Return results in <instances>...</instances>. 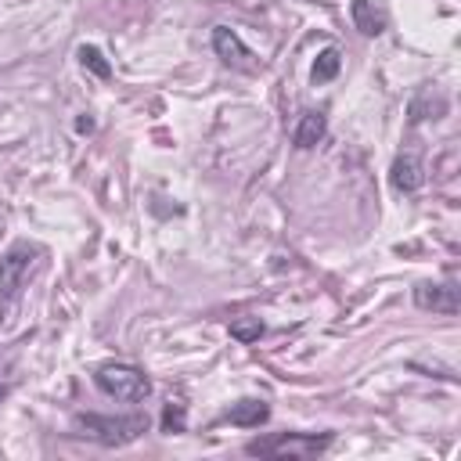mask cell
Returning <instances> with one entry per match:
<instances>
[{
    "label": "cell",
    "mask_w": 461,
    "mask_h": 461,
    "mask_svg": "<svg viewBox=\"0 0 461 461\" xmlns=\"http://www.w3.org/2000/svg\"><path fill=\"white\" fill-rule=\"evenodd\" d=\"M40 257H44V249L33 242H15L4 253V260H0V321H8V314L15 310L30 274L40 267Z\"/></svg>",
    "instance_id": "cell-1"
},
{
    "label": "cell",
    "mask_w": 461,
    "mask_h": 461,
    "mask_svg": "<svg viewBox=\"0 0 461 461\" xmlns=\"http://www.w3.org/2000/svg\"><path fill=\"white\" fill-rule=\"evenodd\" d=\"M73 425L80 429V436H87L101 447H126L152 429L148 414H119V418H112V414H76Z\"/></svg>",
    "instance_id": "cell-2"
},
{
    "label": "cell",
    "mask_w": 461,
    "mask_h": 461,
    "mask_svg": "<svg viewBox=\"0 0 461 461\" xmlns=\"http://www.w3.org/2000/svg\"><path fill=\"white\" fill-rule=\"evenodd\" d=\"M332 447V432H274V436H260L246 443L249 457H292V461H307L317 457Z\"/></svg>",
    "instance_id": "cell-3"
},
{
    "label": "cell",
    "mask_w": 461,
    "mask_h": 461,
    "mask_svg": "<svg viewBox=\"0 0 461 461\" xmlns=\"http://www.w3.org/2000/svg\"><path fill=\"white\" fill-rule=\"evenodd\" d=\"M94 386H98L105 396L123 400V404H141V400L152 393L148 375H144L137 364H123V361L101 364V368L94 371Z\"/></svg>",
    "instance_id": "cell-4"
},
{
    "label": "cell",
    "mask_w": 461,
    "mask_h": 461,
    "mask_svg": "<svg viewBox=\"0 0 461 461\" xmlns=\"http://www.w3.org/2000/svg\"><path fill=\"white\" fill-rule=\"evenodd\" d=\"M414 307L418 310H432V314H447L454 317L461 310V289L454 282H422L414 289Z\"/></svg>",
    "instance_id": "cell-5"
},
{
    "label": "cell",
    "mask_w": 461,
    "mask_h": 461,
    "mask_svg": "<svg viewBox=\"0 0 461 461\" xmlns=\"http://www.w3.org/2000/svg\"><path fill=\"white\" fill-rule=\"evenodd\" d=\"M213 51H216V58L220 62H227V65H239V69H249V48L242 44V37L235 33V30H227V26H216L213 30Z\"/></svg>",
    "instance_id": "cell-6"
},
{
    "label": "cell",
    "mask_w": 461,
    "mask_h": 461,
    "mask_svg": "<svg viewBox=\"0 0 461 461\" xmlns=\"http://www.w3.org/2000/svg\"><path fill=\"white\" fill-rule=\"evenodd\" d=\"M389 180H393V187L404 191V195L418 191V187L425 184L422 159H418V155H396V159H393V170H389Z\"/></svg>",
    "instance_id": "cell-7"
},
{
    "label": "cell",
    "mask_w": 461,
    "mask_h": 461,
    "mask_svg": "<svg viewBox=\"0 0 461 461\" xmlns=\"http://www.w3.org/2000/svg\"><path fill=\"white\" fill-rule=\"evenodd\" d=\"M350 15H353V26L364 33V37H382L386 33V12L375 8V0H353L350 4Z\"/></svg>",
    "instance_id": "cell-8"
},
{
    "label": "cell",
    "mask_w": 461,
    "mask_h": 461,
    "mask_svg": "<svg viewBox=\"0 0 461 461\" xmlns=\"http://www.w3.org/2000/svg\"><path fill=\"white\" fill-rule=\"evenodd\" d=\"M271 418V407H267V400H239L235 407L227 411V422L230 425H242V429H260L264 422Z\"/></svg>",
    "instance_id": "cell-9"
},
{
    "label": "cell",
    "mask_w": 461,
    "mask_h": 461,
    "mask_svg": "<svg viewBox=\"0 0 461 461\" xmlns=\"http://www.w3.org/2000/svg\"><path fill=\"white\" fill-rule=\"evenodd\" d=\"M325 134H328V119H325V112H303V119H300V126H296L292 141H296V148H314V144H321V141H325Z\"/></svg>",
    "instance_id": "cell-10"
},
{
    "label": "cell",
    "mask_w": 461,
    "mask_h": 461,
    "mask_svg": "<svg viewBox=\"0 0 461 461\" xmlns=\"http://www.w3.org/2000/svg\"><path fill=\"white\" fill-rule=\"evenodd\" d=\"M447 112V101L436 94L432 98V91H422L414 101H411V123H422V119H439Z\"/></svg>",
    "instance_id": "cell-11"
},
{
    "label": "cell",
    "mask_w": 461,
    "mask_h": 461,
    "mask_svg": "<svg viewBox=\"0 0 461 461\" xmlns=\"http://www.w3.org/2000/svg\"><path fill=\"white\" fill-rule=\"evenodd\" d=\"M339 69H343V55H339L335 48H325V51L317 55V62H314V83H328V80H335V76H339Z\"/></svg>",
    "instance_id": "cell-12"
},
{
    "label": "cell",
    "mask_w": 461,
    "mask_h": 461,
    "mask_svg": "<svg viewBox=\"0 0 461 461\" xmlns=\"http://www.w3.org/2000/svg\"><path fill=\"white\" fill-rule=\"evenodd\" d=\"M80 62H83V69H91L98 80H109V76H112V65L105 62V55H101L98 48H87V44H83V48H80Z\"/></svg>",
    "instance_id": "cell-13"
},
{
    "label": "cell",
    "mask_w": 461,
    "mask_h": 461,
    "mask_svg": "<svg viewBox=\"0 0 461 461\" xmlns=\"http://www.w3.org/2000/svg\"><path fill=\"white\" fill-rule=\"evenodd\" d=\"M184 429H187V407L170 400L162 407V432H184Z\"/></svg>",
    "instance_id": "cell-14"
},
{
    "label": "cell",
    "mask_w": 461,
    "mask_h": 461,
    "mask_svg": "<svg viewBox=\"0 0 461 461\" xmlns=\"http://www.w3.org/2000/svg\"><path fill=\"white\" fill-rule=\"evenodd\" d=\"M230 335L242 339V343H257L264 335V325L260 321H235V325H230Z\"/></svg>",
    "instance_id": "cell-15"
},
{
    "label": "cell",
    "mask_w": 461,
    "mask_h": 461,
    "mask_svg": "<svg viewBox=\"0 0 461 461\" xmlns=\"http://www.w3.org/2000/svg\"><path fill=\"white\" fill-rule=\"evenodd\" d=\"M76 130H80V134H91V130H94V119H87V116H83V119L76 123Z\"/></svg>",
    "instance_id": "cell-16"
},
{
    "label": "cell",
    "mask_w": 461,
    "mask_h": 461,
    "mask_svg": "<svg viewBox=\"0 0 461 461\" xmlns=\"http://www.w3.org/2000/svg\"><path fill=\"white\" fill-rule=\"evenodd\" d=\"M4 396H8V386H4V382H0V400H4Z\"/></svg>",
    "instance_id": "cell-17"
}]
</instances>
